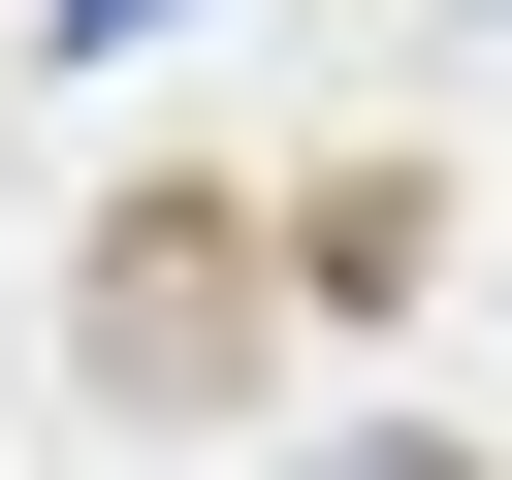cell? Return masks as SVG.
Masks as SVG:
<instances>
[{
	"mask_svg": "<svg viewBox=\"0 0 512 480\" xmlns=\"http://www.w3.org/2000/svg\"><path fill=\"white\" fill-rule=\"evenodd\" d=\"M96 352H128V384H192V352H224V256H192V192L128 224V288H96Z\"/></svg>",
	"mask_w": 512,
	"mask_h": 480,
	"instance_id": "1",
	"label": "cell"
},
{
	"mask_svg": "<svg viewBox=\"0 0 512 480\" xmlns=\"http://www.w3.org/2000/svg\"><path fill=\"white\" fill-rule=\"evenodd\" d=\"M288 480H480V448H288Z\"/></svg>",
	"mask_w": 512,
	"mask_h": 480,
	"instance_id": "2",
	"label": "cell"
}]
</instances>
